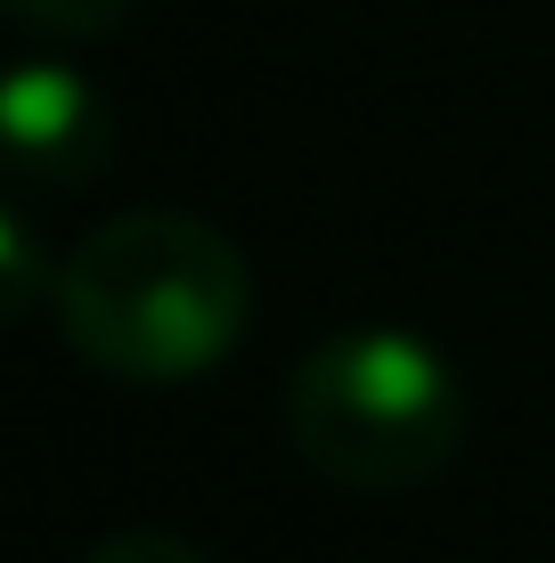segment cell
Here are the masks:
<instances>
[{"instance_id": "5b68a950", "label": "cell", "mask_w": 555, "mask_h": 563, "mask_svg": "<svg viewBox=\"0 0 555 563\" xmlns=\"http://www.w3.org/2000/svg\"><path fill=\"white\" fill-rule=\"evenodd\" d=\"M82 563H213V555L188 548V539H171V531H107Z\"/></svg>"}, {"instance_id": "3957f363", "label": "cell", "mask_w": 555, "mask_h": 563, "mask_svg": "<svg viewBox=\"0 0 555 563\" xmlns=\"http://www.w3.org/2000/svg\"><path fill=\"white\" fill-rule=\"evenodd\" d=\"M9 155L33 172V180H90L107 164V107L82 74L66 66H16L9 74Z\"/></svg>"}, {"instance_id": "6da1fadb", "label": "cell", "mask_w": 555, "mask_h": 563, "mask_svg": "<svg viewBox=\"0 0 555 563\" xmlns=\"http://www.w3.org/2000/svg\"><path fill=\"white\" fill-rule=\"evenodd\" d=\"M49 310L74 360L123 384H180L237 352L254 319V269L204 212L140 205L99 221L49 269Z\"/></svg>"}, {"instance_id": "7a4b0ae2", "label": "cell", "mask_w": 555, "mask_h": 563, "mask_svg": "<svg viewBox=\"0 0 555 563\" xmlns=\"http://www.w3.org/2000/svg\"><path fill=\"white\" fill-rule=\"evenodd\" d=\"M286 433L335 490H417L466 450V384L409 327H343L286 376Z\"/></svg>"}, {"instance_id": "277c9868", "label": "cell", "mask_w": 555, "mask_h": 563, "mask_svg": "<svg viewBox=\"0 0 555 563\" xmlns=\"http://www.w3.org/2000/svg\"><path fill=\"white\" fill-rule=\"evenodd\" d=\"M131 9H140V0H16V16H25V25L74 33V42H90V33H114Z\"/></svg>"}]
</instances>
